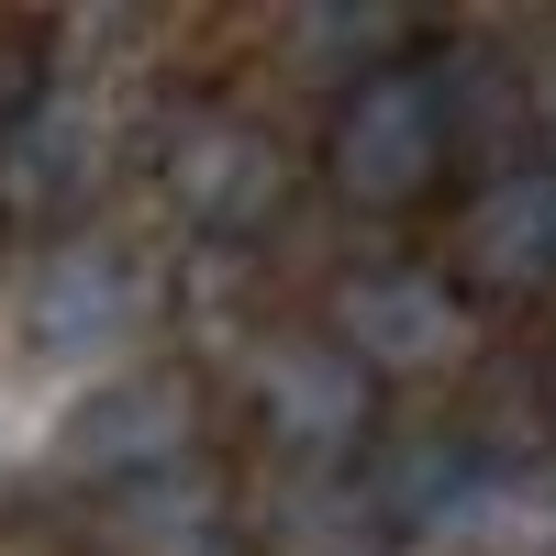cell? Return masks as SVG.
<instances>
[{"mask_svg": "<svg viewBox=\"0 0 556 556\" xmlns=\"http://www.w3.org/2000/svg\"><path fill=\"white\" fill-rule=\"evenodd\" d=\"M323 190H334L356 223H412L456 190L445 167V123H434V89L424 56H367L334 78V112H323Z\"/></svg>", "mask_w": 556, "mask_h": 556, "instance_id": "cell-1", "label": "cell"}, {"mask_svg": "<svg viewBox=\"0 0 556 556\" xmlns=\"http://www.w3.org/2000/svg\"><path fill=\"white\" fill-rule=\"evenodd\" d=\"M146 178L178 212V235H201V245L278 235V212H290V190H301L290 134H278L267 112H245V101H178V112H156Z\"/></svg>", "mask_w": 556, "mask_h": 556, "instance_id": "cell-2", "label": "cell"}, {"mask_svg": "<svg viewBox=\"0 0 556 556\" xmlns=\"http://www.w3.org/2000/svg\"><path fill=\"white\" fill-rule=\"evenodd\" d=\"M379 379L323 334V323H290V334L245 345V434L278 456L290 479H356L379 456Z\"/></svg>", "mask_w": 556, "mask_h": 556, "instance_id": "cell-3", "label": "cell"}, {"mask_svg": "<svg viewBox=\"0 0 556 556\" xmlns=\"http://www.w3.org/2000/svg\"><path fill=\"white\" fill-rule=\"evenodd\" d=\"M178 456H212V390L201 367L178 356H146V367H112V379H89L56 424V468L101 501L123 479H156Z\"/></svg>", "mask_w": 556, "mask_h": 556, "instance_id": "cell-4", "label": "cell"}, {"mask_svg": "<svg viewBox=\"0 0 556 556\" xmlns=\"http://www.w3.org/2000/svg\"><path fill=\"white\" fill-rule=\"evenodd\" d=\"M156 312H167V278L134 256V245L67 235V245H45L34 290H23V345L56 356V367H89V356H123Z\"/></svg>", "mask_w": 556, "mask_h": 556, "instance_id": "cell-5", "label": "cell"}, {"mask_svg": "<svg viewBox=\"0 0 556 556\" xmlns=\"http://www.w3.org/2000/svg\"><path fill=\"white\" fill-rule=\"evenodd\" d=\"M468 301L445 290V267L434 256H390V267H356L334 312H323V334H334L379 390L401 379H445V367H468Z\"/></svg>", "mask_w": 556, "mask_h": 556, "instance_id": "cell-6", "label": "cell"}, {"mask_svg": "<svg viewBox=\"0 0 556 556\" xmlns=\"http://www.w3.org/2000/svg\"><path fill=\"white\" fill-rule=\"evenodd\" d=\"M468 312H523L556 290V167H501L456 190V245L434 256Z\"/></svg>", "mask_w": 556, "mask_h": 556, "instance_id": "cell-7", "label": "cell"}, {"mask_svg": "<svg viewBox=\"0 0 556 556\" xmlns=\"http://www.w3.org/2000/svg\"><path fill=\"white\" fill-rule=\"evenodd\" d=\"M89 556H256V513L223 456H178L89 501Z\"/></svg>", "mask_w": 556, "mask_h": 556, "instance_id": "cell-8", "label": "cell"}, {"mask_svg": "<svg viewBox=\"0 0 556 556\" xmlns=\"http://www.w3.org/2000/svg\"><path fill=\"white\" fill-rule=\"evenodd\" d=\"M412 56H424V89H434L456 190H468V178H501V167H534V89H523L513 45L445 34V45H412Z\"/></svg>", "mask_w": 556, "mask_h": 556, "instance_id": "cell-9", "label": "cell"}, {"mask_svg": "<svg viewBox=\"0 0 556 556\" xmlns=\"http://www.w3.org/2000/svg\"><path fill=\"white\" fill-rule=\"evenodd\" d=\"M89 201H101V123H89L67 89L45 112H23L0 134V223H34V235H78Z\"/></svg>", "mask_w": 556, "mask_h": 556, "instance_id": "cell-10", "label": "cell"}, {"mask_svg": "<svg viewBox=\"0 0 556 556\" xmlns=\"http://www.w3.org/2000/svg\"><path fill=\"white\" fill-rule=\"evenodd\" d=\"M56 101V23L34 12H0V134H12L23 112Z\"/></svg>", "mask_w": 556, "mask_h": 556, "instance_id": "cell-11", "label": "cell"}, {"mask_svg": "<svg viewBox=\"0 0 556 556\" xmlns=\"http://www.w3.org/2000/svg\"><path fill=\"white\" fill-rule=\"evenodd\" d=\"M523 390H534V424H545V445H556V334H545V356L523 367Z\"/></svg>", "mask_w": 556, "mask_h": 556, "instance_id": "cell-12", "label": "cell"}, {"mask_svg": "<svg viewBox=\"0 0 556 556\" xmlns=\"http://www.w3.org/2000/svg\"><path fill=\"white\" fill-rule=\"evenodd\" d=\"M545 556H556V545H545Z\"/></svg>", "mask_w": 556, "mask_h": 556, "instance_id": "cell-13", "label": "cell"}]
</instances>
